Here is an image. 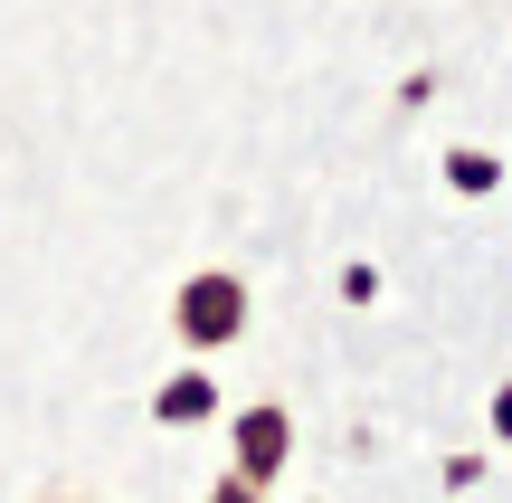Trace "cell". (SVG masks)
<instances>
[{
	"label": "cell",
	"instance_id": "obj_1",
	"mask_svg": "<svg viewBox=\"0 0 512 503\" xmlns=\"http://www.w3.org/2000/svg\"><path fill=\"white\" fill-rule=\"evenodd\" d=\"M171 314H181V342H190V352H219V342L247 333V285L209 266V276L181 285V304H171Z\"/></svg>",
	"mask_w": 512,
	"mask_h": 503
},
{
	"label": "cell",
	"instance_id": "obj_2",
	"mask_svg": "<svg viewBox=\"0 0 512 503\" xmlns=\"http://www.w3.org/2000/svg\"><path fill=\"white\" fill-rule=\"evenodd\" d=\"M285 447H294L285 409H247V418H238V475H247V485H266V475L285 466Z\"/></svg>",
	"mask_w": 512,
	"mask_h": 503
},
{
	"label": "cell",
	"instance_id": "obj_3",
	"mask_svg": "<svg viewBox=\"0 0 512 503\" xmlns=\"http://www.w3.org/2000/svg\"><path fill=\"white\" fill-rule=\"evenodd\" d=\"M209 409H219V390H209L200 371H181V380L162 390V418H209Z\"/></svg>",
	"mask_w": 512,
	"mask_h": 503
},
{
	"label": "cell",
	"instance_id": "obj_4",
	"mask_svg": "<svg viewBox=\"0 0 512 503\" xmlns=\"http://www.w3.org/2000/svg\"><path fill=\"white\" fill-rule=\"evenodd\" d=\"M446 181H456V190H494V162H484V152H456V162H446Z\"/></svg>",
	"mask_w": 512,
	"mask_h": 503
},
{
	"label": "cell",
	"instance_id": "obj_5",
	"mask_svg": "<svg viewBox=\"0 0 512 503\" xmlns=\"http://www.w3.org/2000/svg\"><path fill=\"white\" fill-rule=\"evenodd\" d=\"M209 503H256V485H247V475H228V485L209 494Z\"/></svg>",
	"mask_w": 512,
	"mask_h": 503
},
{
	"label": "cell",
	"instance_id": "obj_6",
	"mask_svg": "<svg viewBox=\"0 0 512 503\" xmlns=\"http://www.w3.org/2000/svg\"><path fill=\"white\" fill-rule=\"evenodd\" d=\"M494 428H503V437H512V390H503V399H494Z\"/></svg>",
	"mask_w": 512,
	"mask_h": 503
}]
</instances>
